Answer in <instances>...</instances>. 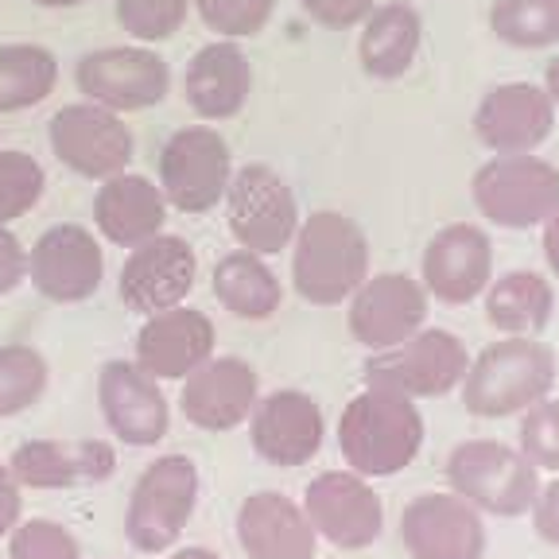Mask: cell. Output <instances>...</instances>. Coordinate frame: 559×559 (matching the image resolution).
I'll return each mask as SVG.
<instances>
[{
  "label": "cell",
  "mask_w": 559,
  "mask_h": 559,
  "mask_svg": "<svg viewBox=\"0 0 559 559\" xmlns=\"http://www.w3.org/2000/svg\"><path fill=\"white\" fill-rule=\"evenodd\" d=\"M229 179H234V159L218 129L206 124L179 129L159 152V191L167 206L183 214H206L218 206L229 191Z\"/></svg>",
  "instance_id": "cell-9"
},
{
  "label": "cell",
  "mask_w": 559,
  "mask_h": 559,
  "mask_svg": "<svg viewBox=\"0 0 559 559\" xmlns=\"http://www.w3.org/2000/svg\"><path fill=\"white\" fill-rule=\"evenodd\" d=\"M39 9H74V4H86V0H32Z\"/></svg>",
  "instance_id": "cell-45"
},
{
  "label": "cell",
  "mask_w": 559,
  "mask_h": 559,
  "mask_svg": "<svg viewBox=\"0 0 559 559\" xmlns=\"http://www.w3.org/2000/svg\"><path fill=\"white\" fill-rule=\"evenodd\" d=\"M299 9L314 24L331 27V32H346V27H358L377 9V0H299Z\"/></svg>",
  "instance_id": "cell-38"
},
{
  "label": "cell",
  "mask_w": 559,
  "mask_h": 559,
  "mask_svg": "<svg viewBox=\"0 0 559 559\" xmlns=\"http://www.w3.org/2000/svg\"><path fill=\"white\" fill-rule=\"evenodd\" d=\"M349 334L366 349L401 346L404 338L428 323V292L424 284L404 272H381L366 276L354 296H349Z\"/></svg>",
  "instance_id": "cell-16"
},
{
  "label": "cell",
  "mask_w": 559,
  "mask_h": 559,
  "mask_svg": "<svg viewBox=\"0 0 559 559\" xmlns=\"http://www.w3.org/2000/svg\"><path fill=\"white\" fill-rule=\"evenodd\" d=\"M516 447L528 454V463L536 471L559 474V401L544 396L540 404L521 416V431H516Z\"/></svg>",
  "instance_id": "cell-37"
},
{
  "label": "cell",
  "mask_w": 559,
  "mask_h": 559,
  "mask_svg": "<svg viewBox=\"0 0 559 559\" xmlns=\"http://www.w3.org/2000/svg\"><path fill=\"white\" fill-rule=\"evenodd\" d=\"M171 559H222L218 551H210V548H179Z\"/></svg>",
  "instance_id": "cell-44"
},
{
  "label": "cell",
  "mask_w": 559,
  "mask_h": 559,
  "mask_svg": "<svg viewBox=\"0 0 559 559\" xmlns=\"http://www.w3.org/2000/svg\"><path fill=\"white\" fill-rule=\"evenodd\" d=\"M214 358V323L199 307H167L144 319L136 334V366L156 381H183Z\"/></svg>",
  "instance_id": "cell-22"
},
{
  "label": "cell",
  "mask_w": 559,
  "mask_h": 559,
  "mask_svg": "<svg viewBox=\"0 0 559 559\" xmlns=\"http://www.w3.org/2000/svg\"><path fill=\"white\" fill-rule=\"evenodd\" d=\"M59 82V62L39 44L0 47V114H20L47 102Z\"/></svg>",
  "instance_id": "cell-30"
},
{
  "label": "cell",
  "mask_w": 559,
  "mask_h": 559,
  "mask_svg": "<svg viewBox=\"0 0 559 559\" xmlns=\"http://www.w3.org/2000/svg\"><path fill=\"white\" fill-rule=\"evenodd\" d=\"M533 528L544 544L559 548V474L551 481H540V493L533 501Z\"/></svg>",
  "instance_id": "cell-40"
},
{
  "label": "cell",
  "mask_w": 559,
  "mask_h": 559,
  "mask_svg": "<svg viewBox=\"0 0 559 559\" xmlns=\"http://www.w3.org/2000/svg\"><path fill=\"white\" fill-rule=\"evenodd\" d=\"M79 90L94 105H105L114 114L152 109L171 90V70L148 47H102L79 59Z\"/></svg>",
  "instance_id": "cell-11"
},
{
  "label": "cell",
  "mask_w": 559,
  "mask_h": 559,
  "mask_svg": "<svg viewBox=\"0 0 559 559\" xmlns=\"http://www.w3.org/2000/svg\"><path fill=\"white\" fill-rule=\"evenodd\" d=\"M191 4L194 0H117V24L140 44H159L187 24Z\"/></svg>",
  "instance_id": "cell-34"
},
{
  "label": "cell",
  "mask_w": 559,
  "mask_h": 559,
  "mask_svg": "<svg viewBox=\"0 0 559 559\" xmlns=\"http://www.w3.org/2000/svg\"><path fill=\"white\" fill-rule=\"evenodd\" d=\"M97 404L109 431L129 447H156L171 428L164 389L136 361H105L97 373Z\"/></svg>",
  "instance_id": "cell-20"
},
{
  "label": "cell",
  "mask_w": 559,
  "mask_h": 559,
  "mask_svg": "<svg viewBox=\"0 0 559 559\" xmlns=\"http://www.w3.org/2000/svg\"><path fill=\"white\" fill-rule=\"evenodd\" d=\"M47 136H51V152L59 156V164H67L82 179L121 175L132 159L129 124L121 121V114L94 102L62 105L51 117Z\"/></svg>",
  "instance_id": "cell-12"
},
{
  "label": "cell",
  "mask_w": 559,
  "mask_h": 559,
  "mask_svg": "<svg viewBox=\"0 0 559 559\" xmlns=\"http://www.w3.org/2000/svg\"><path fill=\"white\" fill-rule=\"evenodd\" d=\"M237 544L249 559H314L319 533L299 501L276 489H261L237 509Z\"/></svg>",
  "instance_id": "cell-24"
},
{
  "label": "cell",
  "mask_w": 559,
  "mask_h": 559,
  "mask_svg": "<svg viewBox=\"0 0 559 559\" xmlns=\"http://www.w3.org/2000/svg\"><path fill=\"white\" fill-rule=\"evenodd\" d=\"M544 241H540V249H544V261H548V269H551V276L559 280V206L548 214V222H544Z\"/></svg>",
  "instance_id": "cell-42"
},
{
  "label": "cell",
  "mask_w": 559,
  "mask_h": 559,
  "mask_svg": "<svg viewBox=\"0 0 559 559\" xmlns=\"http://www.w3.org/2000/svg\"><path fill=\"white\" fill-rule=\"evenodd\" d=\"M199 466L187 454H159L144 466L124 509V536L136 551H167L199 509Z\"/></svg>",
  "instance_id": "cell-5"
},
{
  "label": "cell",
  "mask_w": 559,
  "mask_h": 559,
  "mask_svg": "<svg viewBox=\"0 0 559 559\" xmlns=\"http://www.w3.org/2000/svg\"><path fill=\"white\" fill-rule=\"evenodd\" d=\"M24 513V486L16 481L9 463H0V536H9Z\"/></svg>",
  "instance_id": "cell-41"
},
{
  "label": "cell",
  "mask_w": 559,
  "mask_h": 559,
  "mask_svg": "<svg viewBox=\"0 0 559 559\" xmlns=\"http://www.w3.org/2000/svg\"><path fill=\"white\" fill-rule=\"evenodd\" d=\"M194 276H199V257L191 241L175 234H156L132 245L121 269V304L148 319V314L183 304L194 288Z\"/></svg>",
  "instance_id": "cell-14"
},
{
  "label": "cell",
  "mask_w": 559,
  "mask_h": 559,
  "mask_svg": "<svg viewBox=\"0 0 559 559\" xmlns=\"http://www.w3.org/2000/svg\"><path fill=\"white\" fill-rule=\"evenodd\" d=\"M489 32L516 51H544L559 44V0H493Z\"/></svg>",
  "instance_id": "cell-31"
},
{
  "label": "cell",
  "mask_w": 559,
  "mask_h": 559,
  "mask_svg": "<svg viewBox=\"0 0 559 559\" xmlns=\"http://www.w3.org/2000/svg\"><path fill=\"white\" fill-rule=\"evenodd\" d=\"M105 253L86 226H51L27 253V280L51 304H82L97 296Z\"/></svg>",
  "instance_id": "cell-15"
},
{
  "label": "cell",
  "mask_w": 559,
  "mask_h": 559,
  "mask_svg": "<svg viewBox=\"0 0 559 559\" xmlns=\"http://www.w3.org/2000/svg\"><path fill=\"white\" fill-rule=\"evenodd\" d=\"M47 187L44 164L27 152H0V226L24 218L27 210L39 206Z\"/></svg>",
  "instance_id": "cell-33"
},
{
  "label": "cell",
  "mask_w": 559,
  "mask_h": 559,
  "mask_svg": "<svg viewBox=\"0 0 559 559\" xmlns=\"http://www.w3.org/2000/svg\"><path fill=\"white\" fill-rule=\"evenodd\" d=\"M261 401V377L245 358H210L183 377V408L187 424L202 431H234L253 416Z\"/></svg>",
  "instance_id": "cell-21"
},
{
  "label": "cell",
  "mask_w": 559,
  "mask_h": 559,
  "mask_svg": "<svg viewBox=\"0 0 559 559\" xmlns=\"http://www.w3.org/2000/svg\"><path fill=\"white\" fill-rule=\"evenodd\" d=\"M486 296V323L501 338H536L551 323L556 311V292L551 284L533 269H509L489 280Z\"/></svg>",
  "instance_id": "cell-28"
},
{
  "label": "cell",
  "mask_w": 559,
  "mask_h": 559,
  "mask_svg": "<svg viewBox=\"0 0 559 559\" xmlns=\"http://www.w3.org/2000/svg\"><path fill=\"white\" fill-rule=\"evenodd\" d=\"M401 544L412 559H481L486 521L459 493H419L401 513Z\"/></svg>",
  "instance_id": "cell-13"
},
{
  "label": "cell",
  "mask_w": 559,
  "mask_h": 559,
  "mask_svg": "<svg viewBox=\"0 0 559 559\" xmlns=\"http://www.w3.org/2000/svg\"><path fill=\"white\" fill-rule=\"evenodd\" d=\"M544 90H548L551 105L559 109V59H551L548 67H544Z\"/></svg>",
  "instance_id": "cell-43"
},
{
  "label": "cell",
  "mask_w": 559,
  "mask_h": 559,
  "mask_svg": "<svg viewBox=\"0 0 559 559\" xmlns=\"http://www.w3.org/2000/svg\"><path fill=\"white\" fill-rule=\"evenodd\" d=\"M47 358L35 346L9 342L0 346V419H12L20 412L35 408L47 393Z\"/></svg>",
  "instance_id": "cell-32"
},
{
  "label": "cell",
  "mask_w": 559,
  "mask_h": 559,
  "mask_svg": "<svg viewBox=\"0 0 559 559\" xmlns=\"http://www.w3.org/2000/svg\"><path fill=\"white\" fill-rule=\"evenodd\" d=\"M424 292L439 304L463 307L478 299L493 280V241L474 222H451L424 249L419 261Z\"/></svg>",
  "instance_id": "cell-17"
},
{
  "label": "cell",
  "mask_w": 559,
  "mask_h": 559,
  "mask_svg": "<svg viewBox=\"0 0 559 559\" xmlns=\"http://www.w3.org/2000/svg\"><path fill=\"white\" fill-rule=\"evenodd\" d=\"M447 481L451 493L471 501L489 516H524L533 513L540 493V471L528 463L521 447L501 439H466L447 454Z\"/></svg>",
  "instance_id": "cell-4"
},
{
  "label": "cell",
  "mask_w": 559,
  "mask_h": 559,
  "mask_svg": "<svg viewBox=\"0 0 559 559\" xmlns=\"http://www.w3.org/2000/svg\"><path fill=\"white\" fill-rule=\"evenodd\" d=\"M424 47V20L412 4L393 0V4H377L366 20H361V39H358V59L361 70L377 82H396L404 79L419 59Z\"/></svg>",
  "instance_id": "cell-27"
},
{
  "label": "cell",
  "mask_w": 559,
  "mask_h": 559,
  "mask_svg": "<svg viewBox=\"0 0 559 559\" xmlns=\"http://www.w3.org/2000/svg\"><path fill=\"white\" fill-rule=\"evenodd\" d=\"M556 384V354L536 338L489 342L466 366L463 404L478 419H509L551 396Z\"/></svg>",
  "instance_id": "cell-3"
},
{
  "label": "cell",
  "mask_w": 559,
  "mask_h": 559,
  "mask_svg": "<svg viewBox=\"0 0 559 559\" xmlns=\"http://www.w3.org/2000/svg\"><path fill=\"white\" fill-rule=\"evenodd\" d=\"M183 94L187 105L202 121H229L245 109L249 94H253V67L249 55L234 44V39H218L194 51L183 74Z\"/></svg>",
  "instance_id": "cell-25"
},
{
  "label": "cell",
  "mask_w": 559,
  "mask_h": 559,
  "mask_svg": "<svg viewBox=\"0 0 559 559\" xmlns=\"http://www.w3.org/2000/svg\"><path fill=\"white\" fill-rule=\"evenodd\" d=\"M466 366H471V354L459 334L443 326H419L401 346L377 349L361 366V381L373 389H393L412 401H428V396H447L451 389H459Z\"/></svg>",
  "instance_id": "cell-6"
},
{
  "label": "cell",
  "mask_w": 559,
  "mask_h": 559,
  "mask_svg": "<svg viewBox=\"0 0 559 559\" xmlns=\"http://www.w3.org/2000/svg\"><path fill=\"white\" fill-rule=\"evenodd\" d=\"M27 280V249L9 226H0V296L16 292Z\"/></svg>",
  "instance_id": "cell-39"
},
{
  "label": "cell",
  "mask_w": 559,
  "mask_h": 559,
  "mask_svg": "<svg viewBox=\"0 0 559 559\" xmlns=\"http://www.w3.org/2000/svg\"><path fill=\"white\" fill-rule=\"evenodd\" d=\"M226 222L241 249L272 257L288 249L299 229V206L288 179L269 164H245L234 171L226 191Z\"/></svg>",
  "instance_id": "cell-8"
},
{
  "label": "cell",
  "mask_w": 559,
  "mask_h": 559,
  "mask_svg": "<svg viewBox=\"0 0 559 559\" xmlns=\"http://www.w3.org/2000/svg\"><path fill=\"white\" fill-rule=\"evenodd\" d=\"M202 24L222 39H253L272 20L276 0H194Z\"/></svg>",
  "instance_id": "cell-36"
},
{
  "label": "cell",
  "mask_w": 559,
  "mask_h": 559,
  "mask_svg": "<svg viewBox=\"0 0 559 559\" xmlns=\"http://www.w3.org/2000/svg\"><path fill=\"white\" fill-rule=\"evenodd\" d=\"M323 408L311 393H299V389H276V393L261 396L249 416L253 451L280 471L311 463L314 454L323 451Z\"/></svg>",
  "instance_id": "cell-18"
},
{
  "label": "cell",
  "mask_w": 559,
  "mask_h": 559,
  "mask_svg": "<svg viewBox=\"0 0 559 559\" xmlns=\"http://www.w3.org/2000/svg\"><path fill=\"white\" fill-rule=\"evenodd\" d=\"M9 559H82V548L67 524L32 516L9 533Z\"/></svg>",
  "instance_id": "cell-35"
},
{
  "label": "cell",
  "mask_w": 559,
  "mask_h": 559,
  "mask_svg": "<svg viewBox=\"0 0 559 559\" xmlns=\"http://www.w3.org/2000/svg\"><path fill=\"white\" fill-rule=\"evenodd\" d=\"M214 299L241 323H264L284 304V288L264 257L234 249L214 264Z\"/></svg>",
  "instance_id": "cell-29"
},
{
  "label": "cell",
  "mask_w": 559,
  "mask_h": 559,
  "mask_svg": "<svg viewBox=\"0 0 559 559\" xmlns=\"http://www.w3.org/2000/svg\"><path fill=\"white\" fill-rule=\"evenodd\" d=\"M474 206L498 229H536L559 206V167L524 152L493 156L471 179Z\"/></svg>",
  "instance_id": "cell-7"
},
{
  "label": "cell",
  "mask_w": 559,
  "mask_h": 559,
  "mask_svg": "<svg viewBox=\"0 0 559 559\" xmlns=\"http://www.w3.org/2000/svg\"><path fill=\"white\" fill-rule=\"evenodd\" d=\"M94 222L114 245L132 249V245L164 234L167 199L152 179H144V175H132V171L109 175V179H102V187H97Z\"/></svg>",
  "instance_id": "cell-26"
},
{
  "label": "cell",
  "mask_w": 559,
  "mask_h": 559,
  "mask_svg": "<svg viewBox=\"0 0 559 559\" xmlns=\"http://www.w3.org/2000/svg\"><path fill=\"white\" fill-rule=\"evenodd\" d=\"M424 447V416L412 396L366 384L342 408L338 451L361 478H393Z\"/></svg>",
  "instance_id": "cell-1"
},
{
  "label": "cell",
  "mask_w": 559,
  "mask_h": 559,
  "mask_svg": "<svg viewBox=\"0 0 559 559\" xmlns=\"http://www.w3.org/2000/svg\"><path fill=\"white\" fill-rule=\"evenodd\" d=\"M9 466L24 489L97 486L114 478L117 451L105 439H27L12 451Z\"/></svg>",
  "instance_id": "cell-23"
},
{
  "label": "cell",
  "mask_w": 559,
  "mask_h": 559,
  "mask_svg": "<svg viewBox=\"0 0 559 559\" xmlns=\"http://www.w3.org/2000/svg\"><path fill=\"white\" fill-rule=\"evenodd\" d=\"M369 237L338 210H314L292 237V284L314 307H338L366 284Z\"/></svg>",
  "instance_id": "cell-2"
},
{
  "label": "cell",
  "mask_w": 559,
  "mask_h": 559,
  "mask_svg": "<svg viewBox=\"0 0 559 559\" xmlns=\"http://www.w3.org/2000/svg\"><path fill=\"white\" fill-rule=\"evenodd\" d=\"M556 129V105L536 82H501L474 109V136L493 156L536 152Z\"/></svg>",
  "instance_id": "cell-19"
},
{
  "label": "cell",
  "mask_w": 559,
  "mask_h": 559,
  "mask_svg": "<svg viewBox=\"0 0 559 559\" xmlns=\"http://www.w3.org/2000/svg\"><path fill=\"white\" fill-rule=\"evenodd\" d=\"M304 513L326 544L342 551H361L381 540L384 506L369 478L354 471H323L304 489Z\"/></svg>",
  "instance_id": "cell-10"
}]
</instances>
